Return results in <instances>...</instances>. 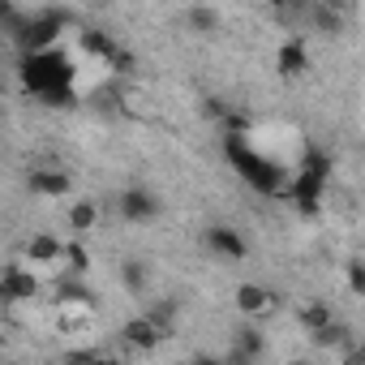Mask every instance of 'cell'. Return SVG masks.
<instances>
[{"mask_svg":"<svg viewBox=\"0 0 365 365\" xmlns=\"http://www.w3.org/2000/svg\"><path fill=\"white\" fill-rule=\"evenodd\" d=\"M69 78H73V73H69V61H65L61 52H52V48L22 56V82H26V91H31L39 103H48V108H69V103H73Z\"/></svg>","mask_w":365,"mask_h":365,"instance_id":"cell-1","label":"cell"},{"mask_svg":"<svg viewBox=\"0 0 365 365\" xmlns=\"http://www.w3.org/2000/svg\"><path fill=\"white\" fill-rule=\"evenodd\" d=\"M228 163L250 180V185L258 190V194H275L279 190V168H275V159H262V155H254L245 142H237V133L228 138Z\"/></svg>","mask_w":365,"mask_h":365,"instance_id":"cell-2","label":"cell"},{"mask_svg":"<svg viewBox=\"0 0 365 365\" xmlns=\"http://www.w3.org/2000/svg\"><path fill=\"white\" fill-rule=\"evenodd\" d=\"M61 14H39V18H26V26L14 35L18 39V48L22 52H43V48H52V39H56V31H61Z\"/></svg>","mask_w":365,"mask_h":365,"instance_id":"cell-3","label":"cell"},{"mask_svg":"<svg viewBox=\"0 0 365 365\" xmlns=\"http://www.w3.org/2000/svg\"><path fill=\"white\" fill-rule=\"evenodd\" d=\"M207 250L211 254H220V258H232V262H241L245 254H250V245L241 241V232H232V228H224V224H215V228H207Z\"/></svg>","mask_w":365,"mask_h":365,"instance_id":"cell-4","label":"cell"},{"mask_svg":"<svg viewBox=\"0 0 365 365\" xmlns=\"http://www.w3.org/2000/svg\"><path fill=\"white\" fill-rule=\"evenodd\" d=\"M120 215H125L129 224H150V220L159 215V202H155V194H146V190H125V194H120Z\"/></svg>","mask_w":365,"mask_h":365,"instance_id":"cell-5","label":"cell"},{"mask_svg":"<svg viewBox=\"0 0 365 365\" xmlns=\"http://www.w3.org/2000/svg\"><path fill=\"white\" fill-rule=\"evenodd\" d=\"M31 190H35L39 198H61V194H69V172L35 168V172H31Z\"/></svg>","mask_w":365,"mask_h":365,"instance_id":"cell-6","label":"cell"},{"mask_svg":"<svg viewBox=\"0 0 365 365\" xmlns=\"http://www.w3.org/2000/svg\"><path fill=\"white\" fill-rule=\"evenodd\" d=\"M120 339H125L129 348H155V344L163 339V331H159L150 318H129L125 331H120Z\"/></svg>","mask_w":365,"mask_h":365,"instance_id":"cell-7","label":"cell"},{"mask_svg":"<svg viewBox=\"0 0 365 365\" xmlns=\"http://www.w3.org/2000/svg\"><path fill=\"white\" fill-rule=\"evenodd\" d=\"M0 297L5 301H31L35 297V275H26L22 267H9L5 279H0Z\"/></svg>","mask_w":365,"mask_h":365,"instance_id":"cell-8","label":"cell"},{"mask_svg":"<svg viewBox=\"0 0 365 365\" xmlns=\"http://www.w3.org/2000/svg\"><path fill=\"white\" fill-rule=\"evenodd\" d=\"M322 180H327V176H318V172L305 168V176L292 185V198H297V207H301L305 215H314V202H318V194H322Z\"/></svg>","mask_w":365,"mask_h":365,"instance_id":"cell-9","label":"cell"},{"mask_svg":"<svg viewBox=\"0 0 365 365\" xmlns=\"http://www.w3.org/2000/svg\"><path fill=\"white\" fill-rule=\"evenodd\" d=\"M275 65H279V73H284V78H301V73L309 69V56H305V43H301V39H292V43H284V48H279V61H275Z\"/></svg>","mask_w":365,"mask_h":365,"instance_id":"cell-10","label":"cell"},{"mask_svg":"<svg viewBox=\"0 0 365 365\" xmlns=\"http://www.w3.org/2000/svg\"><path fill=\"white\" fill-rule=\"evenodd\" d=\"M275 305V297L267 292V288H258V284H241L237 288V309L241 314H262V309H271Z\"/></svg>","mask_w":365,"mask_h":365,"instance_id":"cell-11","label":"cell"},{"mask_svg":"<svg viewBox=\"0 0 365 365\" xmlns=\"http://www.w3.org/2000/svg\"><path fill=\"white\" fill-rule=\"evenodd\" d=\"M232 356H262V335L254 331V327H241L237 331V339H232Z\"/></svg>","mask_w":365,"mask_h":365,"instance_id":"cell-12","label":"cell"},{"mask_svg":"<svg viewBox=\"0 0 365 365\" xmlns=\"http://www.w3.org/2000/svg\"><path fill=\"white\" fill-rule=\"evenodd\" d=\"M95 220H99V207H95V202H73V207H69V228H73V232H91Z\"/></svg>","mask_w":365,"mask_h":365,"instance_id":"cell-13","label":"cell"},{"mask_svg":"<svg viewBox=\"0 0 365 365\" xmlns=\"http://www.w3.org/2000/svg\"><path fill=\"white\" fill-rule=\"evenodd\" d=\"M82 48H86L91 56H103V61H112V56L120 52V48H116V43H112L103 31H86V35H82Z\"/></svg>","mask_w":365,"mask_h":365,"instance_id":"cell-14","label":"cell"},{"mask_svg":"<svg viewBox=\"0 0 365 365\" xmlns=\"http://www.w3.org/2000/svg\"><path fill=\"white\" fill-rule=\"evenodd\" d=\"M26 254H31L35 262H52V258H65V245H56L52 237H31Z\"/></svg>","mask_w":365,"mask_h":365,"instance_id":"cell-15","label":"cell"},{"mask_svg":"<svg viewBox=\"0 0 365 365\" xmlns=\"http://www.w3.org/2000/svg\"><path fill=\"white\" fill-rule=\"evenodd\" d=\"M120 279H125V288H129V292H142V288H146V267H142L138 258H129V262H125V271H120Z\"/></svg>","mask_w":365,"mask_h":365,"instance_id":"cell-16","label":"cell"},{"mask_svg":"<svg viewBox=\"0 0 365 365\" xmlns=\"http://www.w3.org/2000/svg\"><path fill=\"white\" fill-rule=\"evenodd\" d=\"M146 318H150V322H155V327L168 335V331H172V322H176V305H172V301H159V305H155Z\"/></svg>","mask_w":365,"mask_h":365,"instance_id":"cell-17","label":"cell"},{"mask_svg":"<svg viewBox=\"0 0 365 365\" xmlns=\"http://www.w3.org/2000/svg\"><path fill=\"white\" fill-rule=\"evenodd\" d=\"M301 322H305L309 331H322V327H331V309H327V305H305V309H301Z\"/></svg>","mask_w":365,"mask_h":365,"instance_id":"cell-18","label":"cell"},{"mask_svg":"<svg viewBox=\"0 0 365 365\" xmlns=\"http://www.w3.org/2000/svg\"><path fill=\"white\" fill-rule=\"evenodd\" d=\"M314 335H318V344H327V348H335V344L348 348V327H339V322H331V327H322V331H314Z\"/></svg>","mask_w":365,"mask_h":365,"instance_id":"cell-19","label":"cell"},{"mask_svg":"<svg viewBox=\"0 0 365 365\" xmlns=\"http://www.w3.org/2000/svg\"><path fill=\"white\" fill-rule=\"evenodd\" d=\"M344 275H348L352 292H361V297H365V262H344Z\"/></svg>","mask_w":365,"mask_h":365,"instance_id":"cell-20","label":"cell"},{"mask_svg":"<svg viewBox=\"0 0 365 365\" xmlns=\"http://www.w3.org/2000/svg\"><path fill=\"white\" fill-rule=\"evenodd\" d=\"M190 26L194 31H215V9H190Z\"/></svg>","mask_w":365,"mask_h":365,"instance_id":"cell-21","label":"cell"},{"mask_svg":"<svg viewBox=\"0 0 365 365\" xmlns=\"http://www.w3.org/2000/svg\"><path fill=\"white\" fill-rule=\"evenodd\" d=\"M314 18H318V31H327V35H335V31H339V9H327V5H322Z\"/></svg>","mask_w":365,"mask_h":365,"instance_id":"cell-22","label":"cell"},{"mask_svg":"<svg viewBox=\"0 0 365 365\" xmlns=\"http://www.w3.org/2000/svg\"><path fill=\"white\" fill-rule=\"evenodd\" d=\"M65 262H69V271L78 275V271H86V250L82 245H65Z\"/></svg>","mask_w":365,"mask_h":365,"instance_id":"cell-23","label":"cell"},{"mask_svg":"<svg viewBox=\"0 0 365 365\" xmlns=\"http://www.w3.org/2000/svg\"><path fill=\"white\" fill-rule=\"evenodd\" d=\"M202 112H207V116H211V120H224V116H228V112H224V103H220V99H207V103H202Z\"/></svg>","mask_w":365,"mask_h":365,"instance_id":"cell-24","label":"cell"},{"mask_svg":"<svg viewBox=\"0 0 365 365\" xmlns=\"http://www.w3.org/2000/svg\"><path fill=\"white\" fill-rule=\"evenodd\" d=\"M322 5H327V9H344V5H348V0H322Z\"/></svg>","mask_w":365,"mask_h":365,"instance_id":"cell-25","label":"cell"},{"mask_svg":"<svg viewBox=\"0 0 365 365\" xmlns=\"http://www.w3.org/2000/svg\"><path fill=\"white\" fill-rule=\"evenodd\" d=\"M271 5H275V9H284V5H288V0H271Z\"/></svg>","mask_w":365,"mask_h":365,"instance_id":"cell-26","label":"cell"}]
</instances>
